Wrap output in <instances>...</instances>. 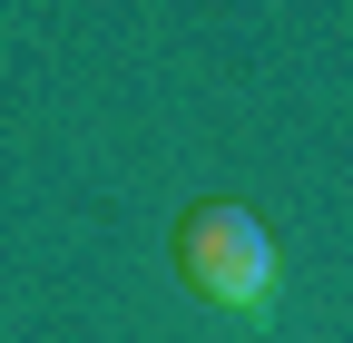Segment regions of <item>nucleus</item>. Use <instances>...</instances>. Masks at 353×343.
Here are the masks:
<instances>
[{"mask_svg":"<svg viewBox=\"0 0 353 343\" xmlns=\"http://www.w3.org/2000/svg\"><path fill=\"white\" fill-rule=\"evenodd\" d=\"M176 275H187V294L216 304V314H265L275 304V245H265V226L245 206H226V196L187 206V226H176Z\"/></svg>","mask_w":353,"mask_h":343,"instance_id":"1","label":"nucleus"}]
</instances>
